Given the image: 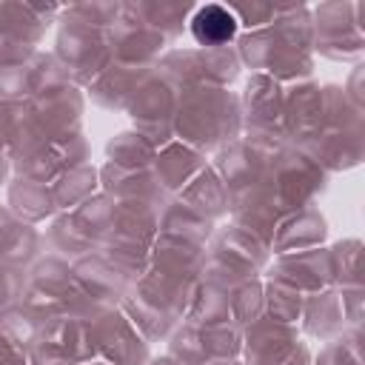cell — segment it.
<instances>
[{
  "label": "cell",
  "instance_id": "obj_1",
  "mask_svg": "<svg viewBox=\"0 0 365 365\" xmlns=\"http://www.w3.org/2000/svg\"><path fill=\"white\" fill-rule=\"evenodd\" d=\"M191 31H194V37H197L200 43H205V46H220V43H225V40L234 37L237 20H234L225 9H220V6H205V9L197 11V17H194V23H191Z\"/></svg>",
  "mask_w": 365,
  "mask_h": 365
}]
</instances>
